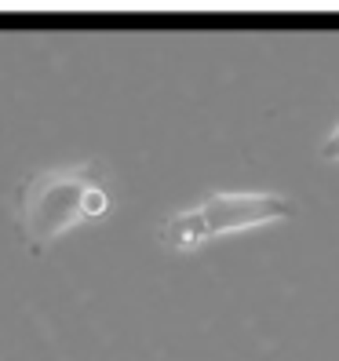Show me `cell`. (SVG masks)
I'll list each match as a JSON object with an SVG mask.
<instances>
[{"mask_svg": "<svg viewBox=\"0 0 339 361\" xmlns=\"http://www.w3.org/2000/svg\"><path fill=\"white\" fill-rule=\"evenodd\" d=\"M110 208V194L102 186L99 164H58L33 172L18 194V223L33 248L55 241L70 226L95 219Z\"/></svg>", "mask_w": 339, "mask_h": 361, "instance_id": "obj_1", "label": "cell"}, {"mask_svg": "<svg viewBox=\"0 0 339 361\" xmlns=\"http://www.w3.org/2000/svg\"><path fill=\"white\" fill-rule=\"evenodd\" d=\"M288 212H292V201L278 194H211L201 204L168 216L161 226V241L175 252H190L204 245L208 238L259 226L270 219H285Z\"/></svg>", "mask_w": 339, "mask_h": 361, "instance_id": "obj_2", "label": "cell"}, {"mask_svg": "<svg viewBox=\"0 0 339 361\" xmlns=\"http://www.w3.org/2000/svg\"><path fill=\"white\" fill-rule=\"evenodd\" d=\"M321 157L325 161H339V128L325 139V146H321Z\"/></svg>", "mask_w": 339, "mask_h": 361, "instance_id": "obj_3", "label": "cell"}]
</instances>
